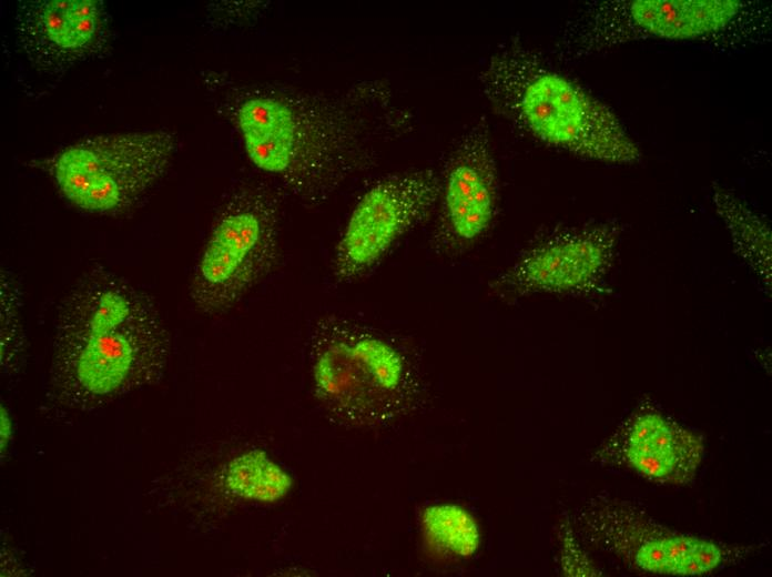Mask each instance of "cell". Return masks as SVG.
<instances>
[{
    "instance_id": "ba28073f",
    "label": "cell",
    "mask_w": 772,
    "mask_h": 577,
    "mask_svg": "<svg viewBox=\"0 0 772 577\" xmlns=\"http://www.w3.org/2000/svg\"><path fill=\"white\" fill-rule=\"evenodd\" d=\"M440 174L415 169L388 174L370 184L353 207L332 259L337 284L368 274L407 232L436 207Z\"/></svg>"
},
{
    "instance_id": "6da1fadb",
    "label": "cell",
    "mask_w": 772,
    "mask_h": 577,
    "mask_svg": "<svg viewBox=\"0 0 772 577\" xmlns=\"http://www.w3.org/2000/svg\"><path fill=\"white\" fill-rule=\"evenodd\" d=\"M236 122L250 161L317 205L409 134L416 117L387 82L364 80L333 93L271 88L245 98Z\"/></svg>"
},
{
    "instance_id": "7a4b0ae2",
    "label": "cell",
    "mask_w": 772,
    "mask_h": 577,
    "mask_svg": "<svg viewBox=\"0 0 772 577\" xmlns=\"http://www.w3.org/2000/svg\"><path fill=\"white\" fill-rule=\"evenodd\" d=\"M55 326L54 381L69 399L114 397L152 379L164 365L167 341L155 300L102 265L73 283Z\"/></svg>"
},
{
    "instance_id": "52a82bcc",
    "label": "cell",
    "mask_w": 772,
    "mask_h": 577,
    "mask_svg": "<svg viewBox=\"0 0 772 577\" xmlns=\"http://www.w3.org/2000/svg\"><path fill=\"white\" fill-rule=\"evenodd\" d=\"M175 145L164 130L95 135L64 148L47 168L73 205L114 214L132 207L161 180Z\"/></svg>"
},
{
    "instance_id": "8fae6325",
    "label": "cell",
    "mask_w": 772,
    "mask_h": 577,
    "mask_svg": "<svg viewBox=\"0 0 772 577\" xmlns=\"http://www.w3.org/2000/svg\"><path fill=\"white\" fill-rule=\"evenodd\" d=\"M14 29L33 68L51 75L96 55L110 36L104 4L98 0L19 2Z\"/></svg>"
},
{
    "instance_id": "8992f818",
    "label": "cell",
    "mask_w": 772,
    "mask_h": 577,
    "mask_svg": "<svg viewBox=\"0 0 772 577\" xmlns=\"http://www.w3.org/2000/svg\"><path fill=\"white\" fill-rule=\"evenodd\" d=\"M280 198L263 184H242L226 195L194 266L189 297L203 314L237 305L280 257Z\"/></svg>"
},
{
    "instance_id": "277c9868",
    "label": "cell",
    "mask_w": 772,
    "mask_h": 577,
    "mask_svg": "<svg viewBox=\"0 0 772 577\" xmlns=\"http://www.w3.org/2000/svg\"><path fill=\"white\" fill-rule=\"evenodd\" d=\"M770 7L741 0H603L587 2L566 22L552 53L580 61L640 40L739 44L765 39Z\"/></svg>"
},
{
    "instance_id": "7c38bea8",
    "label": "cell",
    "mask_w": 772,
    "mask_h": 577,
    "mask_svg": "<svg viewBox=\"0 0 772 577\" xmlns=\"http://www.w3.org/2000/svg\"><path fill=\"white\" fill-rule=\"evenodd\" d=\"M678 435L679 431H674L659 415L640 417L634 422L627 442L629 463L654 479L669 478L683 460L694 465L699 451L695 439L687 434L679 444Z\"/></svg>"
},
{
    "instance_id": "5b68a950",
    "label": "cell",
    "mask_w": 772,
    "mask_h": 577,
    "mask_svg": "<svg viewBox=\"0 0 772 577\" xmlns=\"http://www.w3.org/2000/svg\"><path fill=\"white\" fill-rule=\"evenodd\" d=\"M309 363L315 396L345 422L389 421L408 409L420 393L416 370L399 347L336 314L315 321Z\"/></svg>"
},
{
    "instance_id": "e0dca14e",
    "label": "cell",
    "mask_w": 772,
    "mask_h": 577,
    "mask_svg": "<svg viewBox=\"0 0 772 577\" xmlns=\"http://www.w3.org/2000/svg\"><path fill=\"white\" fill-rule=\"evenodd\" d=\"M13 433V423L12 418L10 416V413L6 408V406L2 404L0 406V444H1V453L7 449L8 444L11 439Z\"/></svg>"
},
{
    "instance_id": "30bf717a",
    "label": "cell",
    "mask_w": 772,
    "mask_h": 577,
    "mask_svg": "<svg viewBox=\"0 0 772 577\" xmlns=\"http://www.w3.org/2000/svg\"><path fill=\"white\" fill-rule=\"evenodd\" d=\"M616 242L607 224L553 233L525 250L489 284L499 300L530 294L580 293L590 290L606 271Z\"/></svg>"
},
{
    "instance_id": "4fadbf2b",
    "label": "cell",
    "mask_w": 772,
    "mask_h": 577,
    "mask_svg": "<svg viewBox=\"0 0 772 577\" xmlns=\"http://www.w3.org/2000/svg\"><path fill=\"white\" fill-rule=\"evenodd\" d=\"M712 199L738 252L770 285L771 231L768 223L723 188L713 189Z\"/></svg>"
},
{
    "instance_id": "3957f363",
    "label": "cell",
    "mask_w": 772,
    "mask_h": 577,
    "mask_svg": "<svg viewBox=\"0 0 772 577\" xmlns=\"http://www.w3.org/2000/svg\"><path fill=\"white\" fill-rule=\"evenodd\" d=\"M478 84L499 115L546 144L611 164L640 158L638 144L607 104L516 36L485 60Z\"/></svg>"
},
{
    "instance_id": "2e32d148",
    "label": "cell",
    "mask_w": 772,
    "mask_h": 577,
    "mask_svg": "<svg viewBox=\"0 0 772 577\" xmlns=\"http://www.w3.org/2000/svg\"><path fill=\"white\" fill-rule=\"evenodd\" d=\"M721 560L719 547L703 539L697 538L687 564L683 575H701L712 570Z\"/></svg>"
},
{
    "instance_id": "5bb4252c",
    "label": "cell",
    "mask_w": 772,
    "mask_h": 577,
    "mask_svg": "<svg viewBox=\"0 0 772 577\" xmlns=\"http://www.w3.org/2000/svg\"><path fill=\"white\" fill-rule=\"evenodd\" d=\"M423 523L427 540L441 555L469 557L479 546L478 525L474 517L460 506L450 504L431 506L426 509Z\"/></svg>"
},
{
    "instance_id": "9c48e42d",
    "label": "cell",
    "mask_w": 772,
    "mask_h": 577,
    "mask_svg": "<svg viewBox=\"0 0 772 577\" xmlns=\"http://www.w3.org/2000/svg\"><path fill=\"white\" fill-rule=\"evenodd\" d=\"M440 174L430 247L454 257L477 244L492 226L499 206V174L485 117L459 135Z\"/></svg>"
},
{
    "instance_id": "9a60e30c",
    "label": "cell",
    "mask_w": 772,
    "mask_h": 577,
    "mask_svg": "<svg viewBox=\"0 0 772 577\" xmlns=\"http://www.w3.org/2000/svg\"><path fill=\"white\" fill-rule=\"evenodd\" d=\"M1 357L8 350L20 352L22 342L21 285L11 271H0Z\"/></svg>"
}]
</instances>
